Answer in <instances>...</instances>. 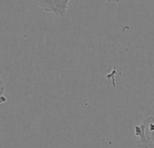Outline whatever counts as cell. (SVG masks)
<instances>
[{
	"instance_id": "1",
	"label": "cell",
	"mask_w": 154,
	"mask_h": 148,
	"mask_svg": "<svg viewBox=\"0 0 154 148\" xmlns=\"http://www.w3.org/2000/svg\"><path fill=\"white\" fill-rule=\"evenodd\" d=\"M134 135L138 137V148H154V118H144L135 126Z\"/></svg>"
},
{
	"instance_id": "2",
	"label": "cell",
	"mask_w": 154,
	"mask_h": 148,
	"mask_svg": "<svg viewBox=\"0 0 154 148\" xmlns=\"http://www.w3.org/2000/svg\"><path fill=\"white\" fill-rule=\"evenodd\" d=\"M37 5L43 11L54 14L57 17H63L66 14L69 0H35Z\"/></svg>"
},
{
	"instance_id": "3",
	"label": "cell",
	"mask_w": 154,
	"mask_h": 148,
	"mask_svg": "<svg viewBox=\"0 0 154 148\" xmlns=\"http://www.w3.org/2000/svg\"><path fill=\"white\" fill-rule=\"evenodd\" d=\"M142 113L144 118H154V93L152 94L144 103L142 109Z\"/></svg>"
},
{
	"instance_id": "4",
	"label": "cell",
	"mask_w": 154,
	"mask_h": 148,
	"mask_svg": "<svg viewBox=\"0 0 154 148\" xmlns=\"http://www.w3.org/2000/svg\"><path fill=\"white\" fill-rule=\"evenodd\" d=\"M107 2H110V3H119L121 0H106Z\"/></svg>"
},
{
	"instance_id": "5",
	"label": "cell",
	"mask_w": 154,
	"mask_h": 148,
	"mask_svg": "<svg viewBox=\"0 0 154 148\" xmlns=\"http://www.w3.org/2000/svg\"><path fill=\"white\" fill-rule=\"evenodd\" d=\"M69 1H70V0H69Z\"/></svg>"
}]
</instances>
